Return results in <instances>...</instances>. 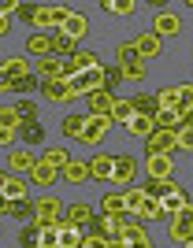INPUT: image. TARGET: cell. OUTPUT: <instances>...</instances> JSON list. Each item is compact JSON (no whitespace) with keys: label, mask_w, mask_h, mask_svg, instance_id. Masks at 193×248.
Wrapping results in <instances>:
<instances>
[{"label":"cell","mask_w":193,"mask_h":248,"mask_svg":"<svg viewBox=\"0 0 193 248\" xmlns=\"http://www.w3.org/2000/svg\"><path fill=\"white\" fill-rule=\"evenodd\" d=\"M74 15V8H67V4H41L37 8V19H34V26H41V30H63V22Z\"/></svg>","instance_id":"cell-1"},{"label":"cell","mask_w":193,"mask_h":248,"mask_svg":"<svg viewBox=\"0 0 193 248\" xmlns=\"http://www.w3.org/2000/svg\"><path fill=\"white\" fill-rule=\"evenodd\" d=\"M34 207H37V218H34L37 226H60L63 218H67V204L56 200V197H37Z\"/></svg>","instance_id":"cell-2"},{"label":"cell","mask_w":193,"mask_h":248,"mask_svg":"<svg viewBox=\"0 0 193 248\" xmlns=\"http://www.w3.org/2000/svg\"><path fill=\"white\" fill-rule=\"evenodd\" d=\"M178 152V130H156L149 141H145V155H175Z\"/></svg>","instance_id":"cell-3"},{"label":"cell","mask_w":193,"mask_h":248,"mask_svg":"<svg viewBox=\"0 0 193 248\" xmlns=\"http://www.w3.org/2000/svg\"><path fill=\"white\" fill-rule=\"evenodd\" d=\"M4 163H8L11 174H34V170H37V163H41V155H34L30 148H11Z\"/></svg>","instance_id":"cell-4"},{"label":"cell","mask_w":193,"mask_h":248,"mask_svg":"<svg viewBox=\"0 0 193 248\" xmlns=\"http://www.w3.org/2000/svg\"><path fill=\"white\" fill-rule=\"evenodd\" d=\"M108 130H112V115H86V134L78 141L82 145H101Z\"/></svg>","instance_id":"cell-5"},{"label":"cell","mask_w":193,"mask_h":248,"mask_svg":"<svg viewBox=\"0 0 193 248\" xmlns=\"http://www.w3.org/2000/svg\"><path fill=\"white\" fill-rule=\"evenodd\" d=\"M153 33L156 37H178L182 33V19L175 15V11H156V19H153Z\"/></svg>","instance_id":"cell-6"},{"label":"cell","mask_w":193,"mask_h":248,"mask_svg":"<svg viewBox=\"0 0 193 248\" xmlns=\"http://www.w3.org/2000/svg\"><path fill=\"white\" fill-rule=\"evenodd\" d=\"M134 178H138V159L134 155H115V186H123V189H130L134 186Z\"/></svg>","instance_id":"cell-7"},{"label":"cell","mask_w":193,"mask_h":248,"mask_svg":"<svg viewBox=\"0 0 193 248\" xmlns=\"http://www.w3.org/2000/svg\"><path fill=\"white\" fill-rule=\"evenodd\" d=\"M0 74H4L8 82H22V78H30V74H37V71H30V60H22V56H11V60L0 63Z\"/></svg>","instance_id":"cell-8"},{"label":"cell","mask_w":193,"mask_h":248,"mask_svg":"<svg viewBox=\"0 0 193 248\" xmlns=\"http://www.w3.org/2000/svg\"><path fill=\"white\" fill-rule=\"evenodd\" d=\"M0 189H4V200H30V186H26V182H19L11 170H4V174H0Z\"/></svg>","instance_id":"cell-9"},{"label":"cell","mask_w":193,"mask_h":248,"mask_svg":"<svg viewBox=\"0 0 193 248\" xmlns=\"http://www.w3.org/2000/svg\"><path fill=\"white\" fill-rule=\"evenodd\" d=\"M26 52L37 56V60H49V56H56V37H49V33H30V37H26Z\"/></svg>","instance_id":"cell-10"},{"label":"cell","mask_w":193,"mask_h":248,"mask_svg":"<svg viewBox=\"0 0 193 248\" xmlns=\"http://www.w3.org/2000/svg\"><path fill=\"white\" fill-rule=\"evenodd\" d=\"M89 174H93V182H112L115 178V155H93L89 159Z\"/></svg>","instance_id":"cell-11"},{"label":"cell","mask_w":193,"mask_h":248,"mask_svg":"<svg viewBox=\"0 0 193 248\" xmlns=\"http://www.w3.org/2000/svg\"><path fill=\"white\" fill-rule=\"evenodd\" d=\"M123 197H126V215H130V218H141L145 204H149V193H145V186H130V189H123Z\"/></svg>","instance_id":"cell-12"},{"label":"cell","mask_w":193,"mask_h":248,"mask_svg":"<svg viewBox=\"0 0 193 248\" xmlns=\"http://www.w3.org/2000/svg\"><path fill=\"white\" fill-rule=\"evenodd\" d=\"M67 222H71V226H97V211H93L89 204H67Z\"/></svg>","instance_id":"cell-13"},{"label":"cell","mask_w":193,"mask_h":248,"mask_svg":"<svg viewBox=\"0 0 193 248\" xmlns=\"http://www.w3.org/2000/svg\"><path fill=\"white\" fill-rule=\"evenodd\" d=\"M101 211H104V218H130L126 215V197H123V193H104Z\"/></svg>","instance_id":"cell-14"},{"label":"cell","mask_w":193,"mask_h":248,"mask_svg":"<svg viewBox=\"0 0 193 248\" xmlns=\"http://www.w3.org/2000/svg\"><path fill=\"white\" fill-rule=\"evenodd\" d=\"M145 159H149V178H153V182H167V178H171V170H175V163H171V155H145Z\"/></svg>","instance_id":"cell-15"},{"label":"cell","mask_w":193,"mask_h":248,"mask_svg":"<svg viewBox=\"0 0 193 248\" xmlns=\"http://www.w3.org/2000/svg\"><path fill=\"white\" fill-rule=\"evenodd\" d=\"M115 100H119V96L108 93V89H97V93H89V115H112Z\"/></svg>","instance_id":"cell-16"},{"label":"cell","mask_w":193,"mask_h":248,"mask_svg":"<svg viewBox=\"0 0 193 248\" xmlns=\"http://www.w3.org/2000/svg\"><path fill=\"white\" fill-rule=\"evenodd\" d=\"M0 211L11 218H37V207L30 200H0Z\"/></svg>","instance_id":"cell-17"},{"label":"cell","mask_w":193,"mask_h":248,"mask_svg":"<svg viewBox=\"0 0 193 248\" xmlns=\"http://www.w3.org/2000/svg\"><path fill=\"white\" fill-rule=\"evenodd\" d=\"M71 159H74V155L67 152L63 145H52V148H45V152H41V163L56 167V170H67V167H71Z\"/></svg>","instance_id":"cell-18"},{"label":"cell","mask_w":193,"mask_h":248,"mask_svg":"<svg viewBox=\"0 0 193 248\" xmlns=\"http://www.w3.org/2000/svg\"><path fill=\"white\" fill-rule=\"evenodd\" d=\"M134 45H138V52H141V60H145V63L156 60V56L163 52V37H156V33H141Z\"/></svg>","instance_id":"cell-19"},{"label":"cell","mask_w":193,"mask_h":248,"mask_svg":"<svg viewBox=\"0 0 193 248\" xmlns=\"http://www.w3.org/2000/svg\"><path fill=\"white\" fill-rule=\"evenodd\" d=\"M34 89H37V74L22 78V82H8V78H0V93H19L22 100H26V96H34Z\"/></svg>","instance_id":"cell-20"},{"label":"cell","mask_w":193,"mask_h":248,"mask_svg":"<svg viewBox=\"0 0 193 248\" xmlns=\"http://www.w3.org/2000/svg\"><path fill=\"white\" fill-rule=\"evenodd\" d=\"M126 134H134V137H149L156 134V119H149V115H134L130 123H126Z\"/></svg>","instance_id":"cell-21"},{"label":"cell","mask_w":193,"mask_h":248,"mask_svg":"<svg viewBox=\"0 0 193 248\" xmlns=\"http://www.w3.org/2000/svg\"><path fill=\"white\" fill-rule=\"evenodd\" d=\"M82 245H86V233L63 218V222H60V248H82Z\"/></svg>","instance_id":"cell-22"},{"label":"cell","mask_w":193,"mask_h":248,"mask_svg":"<svg viewBox=\"0 0 193 248\" xmlns=\"http://www.w3.org/2000/svg\"><path fill=\"white\" fill-rule=\"evenodd\" d=\"M45 96H49V100H60V104L78 100L74 89H71V82H45Z\"/></svg>","instance_id":"cell-23"},{"label":"cell","mask_w":193,"mask_h":248,"mask_svg":"<svg viewBox=\"0 0 193 248\" xmlns=\"http://www.w3.org/2000/svg\"><path fill=\"white\" fill-rule=\"evenodd\" d=\"M186 207H190V193H186L182 186H178V189L171 193V197L163 200V211H167V218H175L178 211H186Z\"/></svg>","instance_id":"cell-24"},{"label":"cell","mask_w":193,"mask_h":248,"mask_svg":"<svg viewBox=\"0 0 193 248\" xmlns=\"http://www.w3.org/2000/svg\"><path fill=\"white\" fill-rule=\"evenodd\" d=\"M130 104H134V111H138V115H149V119H156V115L163 111L160 100H156V96H149V93H138Z\"/></svg>","instance_id":"cell-25"},{"label":"cell","mask_w":193,"mask_h":248,"mask_svg":"<svg viewBox=\"0 0 193 248\" xmlns=\"http://www.w3.org/2000/svg\"><path fill=\"white\" fill-rule=\"evenodd\" d=\"M156 100H160V108H167V111H178V108H182V85H167V89H160Z\"/></svg>","instance_id":"cell-26"},{"label":"cell","mask_w":193,"mask_h":248,"mask_svg":"<svg viewBox=\"0 0 193 248\" xmlns=\"http://www.w3.org/2000/svg\"><path fill=\"white\" fill-rule=\"evenodd\" d=\"M63 178H67L71 186H82L86 178H93V174H89V159H71V167L63 170Z\"/></svg>","instance_id":"cell-27"},{"label":"cell","mask_w":193,"mask_h":248,"mask_svg":"<svg viewBox=\"0 0 193 248\" xmlns=\"http://www.w3.org/2000/svg\"><path fill=\"white\" fill-rule=\"evenodd\" d=\"M86 30H89V19H86V15H78V11H74L71 19L63 22V33H67V37H71V41H78V37H86Z\"/></svg>","instance_id":"cell-28"},{"label":"cell","mask_w":193,"mask_h":248,"mask_svg":"<svg viewBox=\"0 0 193 248\" xmlns=\"http://www.w3.org/2000/svg\"><path fill=\"white\" fill-rule=\"evenodd\" d=\"M167 233H171L175 245H190V241H193V222H178V218H171Z\"/></svg>","instance_id":"cell-29"},{"label":"cell","mask_w":193,"mask_h":248,"mask_svg":"<svg viewBox=\"0 0 193 248\" xmlns=\"http://www.w3.org/2000/svg\"><path fill=\"white\" fill-rule=\"evenodd\" d=\"M56 174H60L56 167H49V163H37V170L30 174V182H34V186H41V189H49L52 182H56Z\"/></svg>","instance_id":"cell-30"},{"label":"cell","mask_w":193,"mask_h":248,"mask_svg":"<svg viewBox=\"0 0 193 248\" xmlns=\"http://www.w3.org/2000/svg\"><path fill=\"white\" fill-rule=\"evenodd\" d=\"M19 248H41V226L30 222V226L19 230Z\"/></svg>","instance_id":"cell-31"},{"label":"cell","mask_w":193,"mask_h":248,"mask_svg":"<svg viewBox=\"0 0 193 248\" xmlns=\"http://www.w3.org/2000/svg\"><path fill=\"white\" fill-rule=\"evenodd\" d=\"M156 130H171V134H175V130H182V115L163 108V111L156 115Z\"/></svg>","instance_id":"cell-32"},{"label":"cell","mask_w":193,"mask_h":248,"mask_svg":"<svg viewBox=\"0 0 193 248\" xmlns=\"http://www.w3.org/2000/svg\"><path fill=\"white\" fill-rule=\"evenodd\" d=\"M138 63H145L141 52H138V45H119V67L123 71H126V67H138Z\"/></svg>","instance_id":"cell-33"},{"label":"cell","mask_w":193,"mask_h":248,"mask_svg":"<svg viewBox=\"0 0 193 248\" xmlns=\"http://www.w3.org/2000/svg\"><path fill=\"white\" fill-rule=\"evenodd\" d=\"M19 137L26 141V148H30V145H41V141H45V130H41L37 123H22L19 126Z\"/></svg>","instance_id":"cell-34"},{"label":"cell","mask_w":193,"mask_h":248,"mask_svg":"<svg viewBox=\"0 0 193 248\" xmlns=\"http://www.w3.org/2000/svg\"><path fill=\"white\" fill-rule=\"evenodd\" d=\"M134 115H138V111H134V104H130V100H115V108H112V123L126 126Z\"/></svg>","instance_id":"cell-35"},{"label":"cell","mask_w":193,"mask_h":248,"mask_svg":"<svg viewBox=\"0 0 193 248\" xmlns=\"http://www.w3.org/2000/svg\"><path fill=\"white\" fill-rule=\"evenodd\" d=\"M19 126H22V119L15 111V104H4L0 108V130H19Z\"/></svg>","instance_id":"cell-36"},{"label":"cell","mask_w":193,"mask_h":248,"mask_svg":"<svg viewBox=\"0 0 193 248\" xmlns=\"http://www.w3.org/2000/svg\"><path fill=\"white\" fill-rule=\"evenodd\" d=\"M101 8L108 11V15H123V19H126V15H134V11H138V4H134V0H123V4H119V0H104Z\"/></svg>","instance_id":"cell-37"},{"label":"cell","mask_w":193,"mask_h":248,"mask_svg":"<svg viewBox=\"0 0 193 248\" xmlns=\"http://www.w3.org/2000/svg\"><path fill=\"white\" fill-rule=\"evenodd\" d=\"M52 37H56V56H60V60H71L74 52H78V45H74L63 30H60V33H52Z\"/></svg>","instance_id":"cell-38"},{"label":"cell","mask_w":193,"mask_h":248,"mask_svg":"<svg viewBox=\"0 0 193 248\" xmlns=\"http://www.w3.org/2000/svg\"><path fill=\"white\" fill-rule=\"evenodd\" d=\"M63 134L78 141V137L86 134V119H82V115H67V119H63Z\"/></svg>","instance_id":"cell-39"},{"label":"cell","mask_w":193,"mask_h":248,"mask_svg":"<svg viewBox=\"0 0 193 248\" xmlns=\"http://www.w3.org/2000/svg\"><path fill=\"white\" fill-rule=\"evenodd\" d=\"M123 78H126V71H123L119 63H115V67H104V89H108V93H115V85H119Z\"/></svg>","instance_id":"cell-40"},{"label":"cell","mask_w":193,"mask_h":248,"mask_svg":"<svg viewBox=\"0 0 193 248\" xmlns=\"http://www.w3.org/2000/svg\"><path fill=\"white\" fill-rule=\"evenodd\" d=\"M149 218H167L163 200H153V197H149V204H145V211H141V218H138V222H149Z\"/></svg>","instance_id":"cell-41"},{"label":"cell","mask_w":193,"mask_h":248,"mask_svg":"<svg viewBox=\"0 0 193 248\" xmlns=\"http://www.w3.org/2000/svg\"><path fill=\"white\" fill-rule=\"evenodd\" d=\"M15 111H19V119H22V123H37V104H34L30 96L15 104Z\"/></svg>","instance_id":"cell-42"},{"label":"cell","mask_w":193,"mask_h":248,"mask_svg":"<svg viewBox=\"0 0 193 248\" xmlns=\"http://www.w3.org/2000/svg\"><path fill=\"white\" fill-rule=\"evenodd\" d=\"M41 248H60V226H41Z\"/></svg>","instance_id":"cell-43"},{"label":"cell","mask_w":193,"mask_h":248,"mask_svg":"<svg viewBox=\"0 0 193 248\" xmlns=\"http://www.w3.org/2000/svg\"><path fill=\"white\" fill-rule=\"evenodd\" d=\"M190 111H193V85H190V82H182V108H178V115L186 119Z\"/></svg>","instance_id":"cell-44"},{"label":"cell","mask_w":193,"mask_h":248,"mask_svg":"<svg viewBox=\"0 0 193 248\" xmlns=\"http://www.w3.org/2000/svg\"><path fill=\"white\" fill-rule=\"evenodd\" d=\"M178 152H193V126L178 130Z\"/></svg>","instance_id":"cell-45"},{"label":"cell","mask_w":193,"mask_h":248,"mask_svg":"<svg viewBox=\"0 0 193 248\" xmlns=\"http://www.w3.org/2000/svg\"><path fill=\"white\" fill-rule=\"evenodd\" d=\"M145 74H149V63H138V67H126V78H130V82H141Z\"/></svg>","instance_id":"cell-46"},{"label":"cell","mask_w":193,"mask_h":248,"mask_svg":"<svg viewBox=\"0 0 193 248\" xmlns=\"http://www.w3.org/2000/svg\"><path fill=\"white\" fill-rule=\"evenodd\" d=\"M37 8H41V4H19V19L34 22V19H37Z\"/></svg>","instance_id":"cell-47"},{"label":"cell","mask_w":193,"mask_h":248,"mask_svg":"<svg viewBox=\"0 0 193 248\" xmlns=\"http://www.w3.org/2000/svg\"><path fill=\"white\" fill-rule=\"evenodd\" d=\"M182 126H193V111H190V115H186V119H182Z\"/></svg>","instance_id":"cell-48"},{"label":"cell","mask_w":193,"mask_h":248,"mask_svg":"<svg viewBox=\"0 0 193 248\" xmlns=\"http://www.w3.org/2000/svg\"><path fill=\"white\" fill-rule=\"evenodd\" d=\"M82 248H86V245H82Z\"/></svg>","instance_id":"cell-49"}]
</instances>
